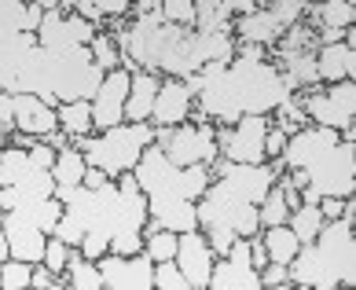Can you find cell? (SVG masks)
<instances>
[{
  "label": "cell",
  "mask_w": 356,
  "mask_h": 290,
  "mask_svg": "<svg viewBox=\"0 0 356 290\" xmlns=\"http://www.w3.org/2000/svg\"><path fill=\"white\" fill-rule=\"evenodd\" d=\"M202 114L217 125H232L243 114H268L283 99L294 96V85L265 59H239L235 56L220 74L206 77L199 85Z\"/></svg>",
  "instance_id": "cell-1"
},
{
  "label": "cell",
  "mask_w": 356,
  "mask_h": 290,
  "mask_svg": "<svg viewBox=\"0 0 356 290\" xmlns=\"http://www.w3.org/2000/svg\"><path fill=\"white\" fill-rule=\"evenodd\" d=\"M133 177L140 184V191L147 195V202H169V199L199 202V195L213 180V169L209 166H177V162H169L158 143H151L140 154V162L133 166Z\"/></svg>",
  "instance_id": "cell-2"
},
{
  "label": "cell",
  "mask_w": 356,
  "mask_h": 290,
  "mask_svg": "<svg viewBox=\"0 0 356 290\" xmlns=\"http://www.w3.org/2000/svg\"><path fill=\"white\" fill-rule=\"evenodd\" d=\"M74 140H77L74 147H81L85 162L103 169L114 180L122 173H133L140 154L154 143V125L151 122H122V125L103 129L99 136H74Z\"/></svg>",
  "instance_id": "cell-3"
},
{
  "label": "cell",
  "mask_w": 356,
  "mask_h": 290,
  "mask_svg": "<svg viewBox=\"0 0 356 290\" xmlns=\"http://www.w3.org/2000/svg\"><path fill=\"white\" fill-rule=\"evenodd\" d=\"M195 214H199V228H228L235 235H250L261 232L257 224V206L246 202L235 188H228L220 177L209 180V188L199 195V202H195Z\"/></svg>",
  "instance_id": "cell-4"
},
{
  "label": "cell",
  "mask_w": 356,
  "mask_h": 290,
  "mask_svg": "<svg viewBox=\"0 0 356 290\" xmlns=\"http://www.w3.org/2000/svg\"><path fill=\"white\" fill-rule=\"evenodd\" d=\"M154 143L177 166H213L217 162V129L213 122H180L169 129H154Z\"/></svg>",
  "instance_id": "cell-5"
},
{
  "label": "cell",
  "mask_w": 356,
  "mask_h": 290,
  "mask_svg": "<svg viewBox=\"0 0 356 290\" xmlns=\"http://www.w3.org/2000/svg\"><path fill=\"white\" fill-rule=\"evenodd\" d=\"M305 177L320 195H338V199L356 195V140H338L320 158H312Z\"/></svg>",
  "instance_id": "cell-6"
},
{
  "label": "cell",
  "mask_w": 356,
  "mask_h": 290,
  "mask_svg": "<svg viewBox=\"0 0 356 290\" xmlns=\"http://www.w3.org/2000/svg\"><path fill=\"white\" fill-rule=\"evenodd\" d=\"M305 118L312 125L338 129L341 140H356V81H334L327 92H309L305 96Z\"/></svg>",
  "instance_id": "cell-7"
},
{
  "label": "cell",
  "mask_w": 356,
  "mask_h": 290,
  "mask_svg": "<svg viewBox=\"0 0 356 290\" xmlns=\"http://www.w3.org/2000/svg\"><path fill=\"white\" fill-rule=\"evenodd\" d=\"M265 133H268V118L265 114H243L232 125L217 129V154L224 162H268L265 158Z\"/></svg>",
  "instance_id": "cell-8"
},
{
  "label": "cell",
  "mask_w": 356,
  "mask_h": 290,
  "mask_svg": "<svg viewBox=\"0 0 356 290\" xmlns=\"http://www.w3.org/2000/svg\"><path fill=\"white\" fill-rule=\"evenodd\" d=\"M316 254L323 257V265L338 275L341 287L356 283V243H353V224L349 220H323V228L316 232Z\"/></svg>",
  "instance_id": "cell-9"
},
{
  "label": "cell",
  "mask_w": 356,
  "mask_h": 290,
  "mask_svg": "<svg viewBox=\"0 0 356 290\" xmlns=\"http://www.w3.org/2000/svg\"><path fill=\"white\" fill-rule=\"evenodd\" d=\"M99 275H103V290H151L154 287V261L143 254H103L99 261Z\"/></svg>",
  "instance_id": "cell-10"
},
{
  "label": "cell",
  "mask_w": 356,
  "mask_h": 290,
  "mask_svg": "<svg viewBox=\"0 0 356 290\" xmlns=\"http://www.w3.org/2000/svg\"><path fill=\"white\" fill-rule=\"evenodd\" d=\"M129 81H133V70L118 67L103 74L99 92L92 96V129H111L125 122V96H129Z\"/></svg>",
  "instance_id": "cell-11"
},
{
  "label": "cell",
  "mask_w": 356,
  "mask_h": 290,
  "mask_svg": "<svg viewBox=\"0 0 356 290\" xmlns=\"http://www.w3.org/2000/svg\"><path fill=\"white\" fill-rule=\"evenodd\" d=\"M341 140L338 129H327V125H301L298 133L286 136V147L280 154V162L286 169H305L312 158H320L327 147H334Z\"/></svg>",
  "instance_id": "cell-12"
},
{
  "label": "cell",
  "mask_w": 356,
  "mask_h": 290,
  "mask_svg": "<svg viewBox=\"0 0 356 290\" xmlns=\"http://www.w3.org/2000/svg\"><path fill=\"white\" fill-rule=\"evenodd\" d=\"M213 250H209V243H206V235L199 232V228H191V232H177V265H180V272L188 275V283H191V290H206V283H209V268H213Z\"/></svg>",
  "instance_id": "cell-13"
},
{
  "label": "cell",
  "mask_w": 356,
  "mask_h": 290,
  "mask_svg": "<svg viewBox=\"0 0 356 290\" xmlns=\"http://www.w3.org/2000/svg\"><path fill=\"white\" fill-rule=\"evenodd\" d=\"M0 228H4V235H8V257L30 261V265H37V261L44 257L48 235L37 228V224L26 220L19 209H0Z\"/></svg>",
  "instance_id": "cell-14"
},
{
  "label": "cell",
  "mask_w": 356,
  "mask_h": 290,
  "mask_svg": "<svg viewBox=\"0 0 356 290\" xmlns=\"http://www.w3.org/2000/svg\"><path fill=\"white\" fill-rule=\"evenodd\" d=\"M191 103H195V88L184 81V77H169V81L158 85V96H154V107H151L147 122L154 129L180 125L191 118Z\"/></svg>",
  "instance_id": "cell-15"
},
{
  "label": "cell",
  "mask_w": 356,
  "mask_h": 290,
  "mask_svg": "<svg viewBox=\"0 0 356 290\" xmlns=\"http://www.w3.org/2000/svg\"><path fill=\"white\" fill-rule=\"evenodd\" d=\"M11 103H15V133L41 140L51 129H59L56 107H48V103L41 96H33V92H11Z\"/></svg>",
  "instance_id": "cell-16"
},
{
  "label": "cell",
  "mask_w": 356,
  "mask_h": 290,
  "mask_svg": "<svg viewBox=\"0 0 356 290\" xmlns=\"http://www.w3.org/2000/svg\"><path fill=\"white\" fill-rule=\"evenodd\" d=\"M316 77L327 85L334 81H356V48H349L346 41L338 45H320L316 48Z\"/></svg>",
  "instance_id": "cell-17"
},
{
  "label": "cell",
  "mask_w": 356,
  "mask_h": 290,
  "mask_svg": "<svg viewBox=\"0 0 356 290\" xmlns=\"http://www.w3.org/2000/svg\"><path fill=\"white\" fill-rule=\"evenodd\" d=\"M33 45H37V33H26V30L0 41V92H15L19 70H22V63H26Z\"/></svg>",
  "instance_id": "cell-18"
},
{
  "label": "cell",
  "mask_w": 356,
  "mask_h": 290,
  "mask_svg": "<svg viewBox=\"0 0 356 290\" xmlns=\"http://www.w3.org/2000/svg\"><path fill=\"white\" fill-rule=\"evenodd\" d=\"M232 30H235V37H239V41L265 45V48H272V45L283 37V26L275 22V15H272L268 8H254L250 15H235V19H232Z\"/></svg>",
  "instance_id": "cell-19"
},
{
  "label": "cell",
  "mask_w": 356,
  "mask_h": 290,
  "mask_svg": "<svg viewBox=\"0 0 356 290\" xmlns=\"http://www.w3.org/2000/svg\"><path fill=\"white\" fill-rule=\"evenodd\" d=\"M158 85H162V77L154 70H133L129 96H125V122H147L154 96H158Z\"/></svg>",
  "instance_id": "cell-20"
},
{
  "label": "cell",
  "mask_w": 356,
  "mask_h": 290,
  "mask_svg": "<svg viewBox=\"0 0 356 290\" xmlns=\"http://www.w3.org/2000/svg\"><path fill=\"white\" fill-rule=\"evenodd\" d=\"M147 220H151V228H169V232H191V228H199V214H195V202H177V199H169V202H147Z\"/></svg>",
  "instance_id": "cell-21"
},
{
  "label": "cell",
  "mask_w": 356,
  "mask_h": 290,
  "mask_svg": "<svg viewBox=\"0 0 356 290\" xmlns=\"http://www.w3.org/2000/svg\"><path fill=\"white\" fill-rule=\"evenodd\" d=\"M280 74L294 88L320 85V77H316V51H309V48H301V51H280Z\"/></svg>",
  "instance_id": "cell-22"
},
{
  "label": "cell",
  "mask_w": 356,
  "mask_h": 290,
  "mask_svg": "<svg viewBox=\"0 0 356 290\" xmlns=\"http://www.w3.org/2000/svg\"><path fill=\"white\" fill-rule=\"evenodd\" d=\"M63 283L70 290H103V275H99L96 261H88L77 246H70V261L63 268Z\"/></svg>",
  "instance_id": "cell-23"
},
{
  "label": "cell",
  "mask_w": 356,
  "mask_h": 290,
  "mask_svg": "<svg viewBox=\"0 0 356 290\" xmlns=\"http://www.w3.org/2000/svg\"><path fill=\"white\" fill-rule=\"evenodd\" d=\"M56 118H59V129H63V133H67L70 140L92 133V103H88V99L59 103V107H56Z\"/></svg>",
  "instance_id": "cell-24"
},
{
  "label": "cell",
  "mask_w": 356,
  "mask_h": 290,
  "mask_svg": "<svg viewBox=\"0 0 356 290\" xmlns=\"http://www.w3.org/2000/svg\"><path fill=\"white\" fill-rule=\"evenodd\" d=\"M261 243L268 250V261H280V265H290V257L298 254V235L290 232V224H272V228H261Z\"/></svg>",
  "instance_id": "cell-25"
},
{
  "label": "cell",
  "mask_w": 356,
  "mask_h": 290,
  "mask_svg": "<svg viewBox=\"0 0 356 290\" xmlns=\"http://www.w3.org/2000/svg\"><path fill=\"white\" fill-rule=\"evenodd\" d=\"M286 224H290V232L298 235V243H312L316 232L323 228V214H320V206L298 202V206L286 214Z\"/></svg>",
  "instance_id": "cell-26"
},
{
  "label": "cell",
  "mask_w": 356,
  "mask_h": 290,
  "mask_svg": "<svg viewBox=\"0 0 356 290\" xmlns=\"http://www.w3.org/2000/svg\"><path fill=\"white\" fill-rule=\"evenodd\" d=\"M37 166H30V154H26V147H8L0 151V188H8V184H19L22 177H30Z\"/></svg>",
  "instance_id": "cell-27"
},
{
  "label": "cell",
  "mask_w": 356,
  "mask_h": 290,
  "mask_svg": "<svg viewBox=\"0 0 356 290\" xmlns=\"http://www.w3.org/2000/svg\"><path fill=\"white\" fill-rule=\"evenodd\" d=\"M19 214L30 220V224H37L44 235H51L56 232V224H59V217H63V202L51 195V199H41V202H26V206H15Z\"/></svg>",
  "instance_id": "cell-28"
},
{
  "label": "cell",
  "mask_w": 356,
  "mask_h": 290,
  "mask_svg": "<svg viewBox=\"0 0 356 290\" xmlns=\"http://www.w3.org/2000/svg\"><path fill=\"white\" fill-rule=\"evenodd\" d=\"M85 154L81 147H63L56 151V166H51V177H56V184H81L85 180Z\"/></svg>",
  "instance_id": "cell-29"
},
{
  "label": "cell",
  "mask_w": 356,
  "mask_h": 290,
  "mask_svg": "<svg viewBox=\"0 0 356 290\" xmlns=\"http://www.w3.org/2000/svg\"><path fill=\"white\" fill-rule=\"evenodd\" d=\"M312 15L320 19V26H338V30H349L356 22V4L349 0H316Z\"/></svg>",
  "instance_id": "cell-30"
},
{
  "label": "cell",
  "mask_w": 356,
  "mask_h": 290,
  "mask_svg": "<svg viewBox=\"0 0 356 290\" xmlns=\"http://www.w3.org/2000/svg\"><path fill=\"white\" fill-rule=\"evenodd\" d=\"M286 214H290V206H286V199H283L280 184H272V188L265 191V199L257 202V224H261V228H272V224H286Z\"/></svg>",
  "instance_id": "cell-31"
},
{
  "label": "cell",
  "mask_w": 356,
  "mask_h": 290,
  "mask_svg": "<svg viewBox=\"0 0 356 290\" xmlns=\"http://www.w3.org/2000/svg\"><path fill=\"white\" fill-rule=\"evenodd\" d=\"M88 51H92V63H96L103 74L122 67V51H118V45H114L111 33H96V37L88 41Z\"/></svg>",
  "instance_id": "cell-32"
},
{
  "label": "cell",
  "mask_w": 356,
  "mask_h": 290,
  "mask_svg": "<svg viewBox=\"0 0 356 290\" xmlns=\"http://www.w3.org/2000/svg\"><path fill=\"white\" fill-rule=\"evenodd\" d=\"M30 275H33L30 261H19V257L0 261V290H26L30 287Z\"/></svg>",
  "instance_id": "cell-33"
},
{
  "label": "cell",
  "mask_w": 356,
  "mask_h": 290,
  "mask_svg": "<svg viewBox=\"0 0 356 290\" xmlns=\"http://www.w3.org/2000/svg\"><path fill=\"white\" fill-rule=\"evenodd\" d=\"M143 254H147L151 261H173V257H177V232H169V228H154V232H147Z\"/></svg>",
  "instance_id": "cell-34"
},
{
  "label": "cell",
  "mask_w": 356,
  "mask_h": 290,
  "mask_svg": "<svg viewBox=\"0 0 356 290\" xmlns=\"http://www.w3.org/2000/svg\"><path fill=\"white\" fill-rule=\"evenodd\" d=\"M154 290H191L177 261H154Z\"/></svg>",
  "instance_id": "cell-35"
},
{
  "label": "cell",
  "mask_w": 356,
  "mask_h": 290,
  "mask_svg": "<svg viewBox=\"0 0 356 290\" xmlns=\"http://www.w3.org/2000/svg\"><path fill=\"white\" fill-rule=\"evenodd\" d=\"M265 8L275 15V22H280L283 30H290V26L301 22V15L309 11V0H268Z\"/></svg>",
  "instance_id": "cell-36"
},
{
  "label": "cell",
  "mask_w": 356,
  "mask_h": 290,
  "mask_svg": "<svg viewBox=\"0 0 356 290\" xmlns=\"http://www.w3.org/2000/svg\"><path fill=\"white\" fill-rule=\"evenodd\" d=\"M158 11L173 26H195V0H158Z\"/></svg>",
  "instance_id": "cell-37"
},
{
  "label": "cell",
  "mask_w": 356,
  "mask_h": 290,
  "mask_svg": "<svg viewBox=\"0 0 356 290\" xmlns=\"http://www.w3.org/2000/svg\"><path fill=\"white\" fill-rule=\"evenodd\" d=\"M67 261H70V246L63 243L59 235H48L41 265H44V268H51V272H56V275H63V268H67Z\"/></svg>",
  "instance_id": "cell-38"
},
{
  "label": "cell",
  "mask_w": 356,
  "mask_h": 290,
  "mask_svg": "<svg viewBox=\"0 0 356 290\" xmlns=\"http://www.w3.org/2000/svg\"><path fill=\"white\" fill-rule=\"evenodd\" d=\"M275 114H280V129H283L286 136H290V133H298V129L309 122V118H305V107H301L298 99H283L280 107H275Z\"/></svg>",
  "instance_id": "cell-39"
},
{
  "label": "cell",
  "mask_w": 356,
  "mask_h": 290,
  "mask_svg": "<svg viewBox=\"0 0 356 290\" xmlns=\"http://www.w3.org/2000/svg\"><path fill=\"white\" fill-rule=\"evenodd\" d=\"M63 26H67V37L74 45H88L92 37H96V26L81 15H74V11H63Z\"/></svg>",
  "instance_id": "cell-40"
},
{
  "label": "cell",
  "mask_w": 356,
  "mask_h": 290,
  "mask_svg": "<svg viewBox=\"0 0 356 290\" xmlns=\"http://www.w3.org/2000/svg\"><path fill=\"white\" fill-rule=\"evenodd\" d=\"M312 37H316V33L309 30V26L294 22L290 30H283V37H280L275 45H280V51H301V48H309V45H312Z\"/></svg>",
  "instance_id": "cell-41"
},
{
  "label": "cell",
  "mask_w": 356,
  "mask_h": 290,
  "mask_svg": "<svg viewBox=\"0 0 356 290\" xmlns=\"http://www.w3.org/2000/svg\"><path fill=\"white\" fill-rule=\"evenodd\" d=\"M77 250H81L88 261H99V257L111 250V235H107V232H99V228H92V232H85V239L77 243Z\"/></svg>",
  "instance_id": "cell-42"
},
{
  "label": "cell",
  "mask_w": 356,
  "mask_h": 290,
  "mask_svg": "<svg viewBox=\"0 0 356 290\" xmlns=\"http://www.w3.org/2000/svg\"><path fill=\"white\" fill-rule=\"evenodd\" d=\"M140 250H143V232H118V235H111V250H107V254L129 257V254H140Z\"/></svg>",
  "instance_id": "cell-43"
},
{
  "label": "cell",
  "mask_w": 356,
  "mask_h": 290,
  "mask_svg": "<svg viewBox=\"0 0 356 290\" xmlns=\"http://www.w3.org/2000/svg\"><path fill=\"white\" fill-rule=\"evenodd\" d=\"M272 287V290H286L290 287V268L280 265V261H268L265 268H261V290Z\"/></svg>",
  "instance_id": "cell-44"
},
{
  "label": "cell",
  "mask_w": 356,
  "mask_h": 290,
  "mask_svg": "<svg viewBox=\"0 0 356 290\" xmlns=\"http://www.w3.org/2000/svg\"><path fill=\"white\" fill-rule=\"evenodd\" d=\"M26 154H30V166H37V169H51V166H56V147H48L44 140H30Z\"/></svg>",
  "instance_id": "cell-45"
},
{
  "label": "cell",
  "mask_w": 356,
  "mask_h": 290,
  "mask_svg": "<svg viewBox=\"0 0 356 290\" xmlns=\"http://www.w3.org/2000/svg\"><path fill=\"white\" fill-rule=\"evenodd\" d=\"M30 287H33V290H59V287H67V283H63V275H56L51 268H44L41 261H37L33 275H30Z\"/></svg>",
  "instance_id": "cell-46"
},
{
  "label": "cell",
  "mask_w": 356,
  "mask_h": 290,
  "mask_svg": "<svg viewBox=\"0 0 356 290\" xmlns=\"http://www.w3.org/2000/svg\"><path fill=\"white\" fill-rule=\"evenodd\" d=\"M283 147H286V133L280 125H268V133H265V158L275 162V158L283 154Z\"/></svg>",
  "instance_id": "cell-47"
},
{
  "label": "cell",
  "mask_w": 356,
  "mask_h": 290,
  "mask_svg": "<svg viewBox=\"0 0 356 290\" xmlns=\"http://www.w3.org/2000/svg\"><path fill=\"white\" fill-rule=\"evenodd\" d=\"M96 8H99L103 19H122L133 11V0H96Z\"/></svg>",
  "instance_id": "cell-48"
},
{
  "label": "cell",
  "mask_w": 356,
  "mask_h": 290,
  "mask_svg": "<svg viewBox=\"0 0 356 290\" xmlns=\"http://www.w3.org/2000/svg\"><path fill=\"white\" fill-rule=\"evenodd\" d=\"M0 133H15V103H11V92H0Z\"/></svg>",
  "instance_id": "cell-49"
},
{
  "label": "cell",
  "mask_w": 356,
  "mask_h": 290,
  "mask_svg": "<svg viewBox=\"0 0 356 290\" xmlns=\"http://www.w3.org/2000/svg\"><path fill=\"white\" fill-rule=\"evenodd\" d=\"M320 214H323V220H338L341 217V209H346V199H338V195H320Z\"/></svg>",
  "instance_id": "cell-50"
},
{
  "label": "cell",
  "mask_w": 356,
  "mask_h": 290,
  "mask_svg": "<svg viewBox=\"0 0 356 290\" xmlns=\"http://www.w3.org/2000/svg\"><path fill=\"white\" fill-rule=\"evenodd\" d=\"M246 243H250V265L261 272V268L268 265V250H265V243H261V232H257V235H250Z\"/></svg>",
  "instance_id": "cell-51"
},
{
  "label": "cell",
  "mask_w": 356,
  "mask_h": 290,
  "mask_svg": "<svg viewBox=\"0 0 356 290\" xmlns=\"http://www.w3.org/2000/svg\"><path fill=\"white\" fill-rule=\"evenodd\" d=\"M41 15L44 11L33 4V0H22V30L26 33H37V26H41Z\"/></svg>",
  "instance_id": "cell-52"
},
{
  "label": "cell",
  "mask_w": 356,
  "mask_h": 290,
  "mask_svg": "<svg viewBox=\"0 0 356 290\" xmlns=\"http://www.w3.org/2000/svg\"><path fill=\"white\" fill-rule=\"evenodd\" d=\"M220 8H224V15H250V11H254L257 4H254V0H220Z\"/></svg>",
  "instance_id": "cell-53"
},
{
  "label": "cell",
  "mask_w": 356,
  "mask_h": 290,
  "mask_svg": "<svg viewBox=\"0 0 356 290\" xmlns=\"http://www.w3.org/2000/svg\"><path fill=\"white\" fill-rule=\"evenodd\" d=\"M107 180H111V177L103 173V169L88 166V169H85V180H81V184H85V188H103V184H107Z\"/></svg>",
  "instance_id": "cell-54"
},
{
  "label": "cell",
  "mask_w": 356,
  "mask_h": 290,
  "mask_svg": "<svg viewBox=\"0 0 356 290\" xmlns=\"http://www.w3.org/2000/svg\"><path fill=\"white\" fill-rule=\"evenodd\" d=\"M346 30H338V26H320V45H338Z\"/></svg>",
  "instance_id": "cell-55"
},
{
  "label": "cell",
  "mask_w": 356,
  "mask_h": 290,
  "mask_svg": "<svg viewBox=\"0 0 356 290\" xmlns=\"http://www.w3.org/2000/svg\"><path fill=\"white\" fill-rule=\"evenodd\" d=\"M239 59H265V45H250V41H243V48L235 51Z\"/></svg>",
  "instance_id": "cell-56"
},
{
  "label": "cell",
  "mask_w": 356,
  "mask_h": 290,
  "mask_svg": "<svg viewBox=\"0 0 356 290\" xmlns=\"http://www.w3.org/2000/svg\"><path fill=\"white\" fill-rule=\"evenodd\" d=\"M0 261H8V235H4V228H0Z\"/></svg>",
  "instance_id": "cell-57"
},
{
  "label": "cell",
  "mask_w": 356,
  "mask_h": 290,
  "mask_svg": "<svg viewBox=\"0 0 356 290\" xmlns=\"http://www.w3.org/2000/svg\"><path fill=\"white\" fill-rule=\"evenodd\" d=\"M33 4L41 8V11H51V8H59V0H33Z\"/></svg>",
  "instance_id": "cell-58"
},
{
  "label": "cell",
  "mask_w": 356,
  "mask_h": 290,
  "mask_svg": "<svg viewBox=\"0 0 356 290\" xmlns=\"http://www.w3.org/2000/svg\"><path fill=\"white\" fill-rule=\"evenodd\" d=\"M8 147V133H0V151H4Z\"/></svg>",
  "instance_id": "cell-59"
},
{
  "label": "cell",
  "mask_w": 356,
  "mask_h": 290,
  "mask_svg": "<svg viewBox=\"0 0 356 290\" xmlns=\"http://www.w3.org/2000/svg\"><path fill=\"white\" fill-rule=\"evenodd\" d=\"M254 4H257V8H265V4H268V0H254Z\"/></svg>",
  "instance_id": "cell-60"
},
{
  "label": "cell",
  "mask_w": 356,
  "mask_h": 290,
  "mask_svg": "<svg viewBox=\"0 0 356 290\" xmlns=\"http://www.w3.org/2000/svg\"><path fill=\"white\" fill-rule=\"evenodd\" d=\"M0 4H15V0H0Z\"/></svg>",
  "instance_id": "cell-61"
},
{
  "label": "cell",
  "mask_w": 356,
  "mask_h": 290,
  "mask_svg": "<svg viewBox=\"0 0 356 290\" xmlns=\"http://www.w3.org/2000/svg\"><path fill=\"white\" fill-rule=\"evenodd\" d=\"M349 4H356V0H349Z\"/></svg>",
  "instance_id": "cell-62"
}]
</instances>
